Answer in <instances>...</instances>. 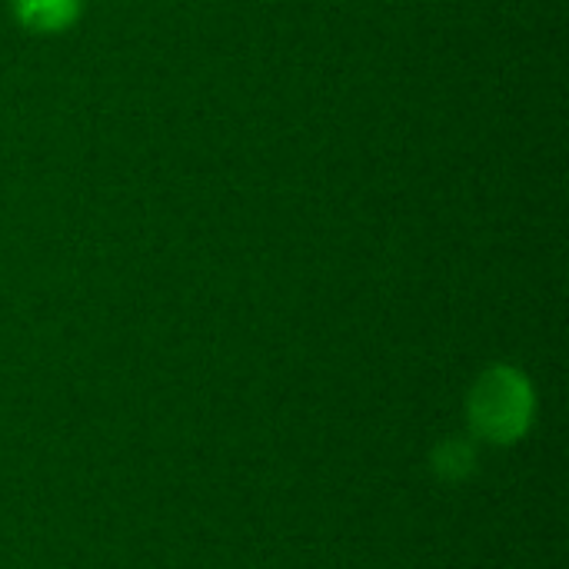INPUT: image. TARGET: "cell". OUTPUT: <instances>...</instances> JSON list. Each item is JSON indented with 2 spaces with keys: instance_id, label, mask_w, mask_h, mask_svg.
Here are the masks:
<instances>
[{
  "instance_id": "1",
  "label": "cell",
  "mask_w": 569,
  "mask_h": 569,
  "mask_svg": "<svg viewBox=\"0 0 569 569\" xmlns=\"http://www.w3.org/2000/svg\"><path fill=\"white\" fill-rule=\"evenodd\" d=\"M530 413H533L530 387L510 367L490 370L473 390L470 417H473V427L490 440H500V443L517 440L523 427L530 423Z\"/></svg>"
},
{
  "instance_id": "2",
  "label": "cell",
  "mask_w": 569,
  "mask_h": 569,
  "mask_svg": "<svg viewBox=\"0 0 569 569\" xmlns=\"http://www.w3.org/2000/svg\"><path fill=\"white\" fill-rule=\"evenodd\" d=\"M13 13L33 33H60L80 17V0H13Z\"/></svg>"
},
{
  "instance_id": "3",
  "label": "cell",
  "mask_w": 569,
  "mask_h": 569,
  "mask_svg": "<svg viewBox=\"0 0 569 569\" xmlns=\"http://www.w3.org/2000/svg\"><path fill=\"white\" fill-rule=\"evenodd\" d=\"M437 467L443 473H463L470 467V450L460 447V443H447L440 453H437Z\"/></svg>"
}]
</instances>
